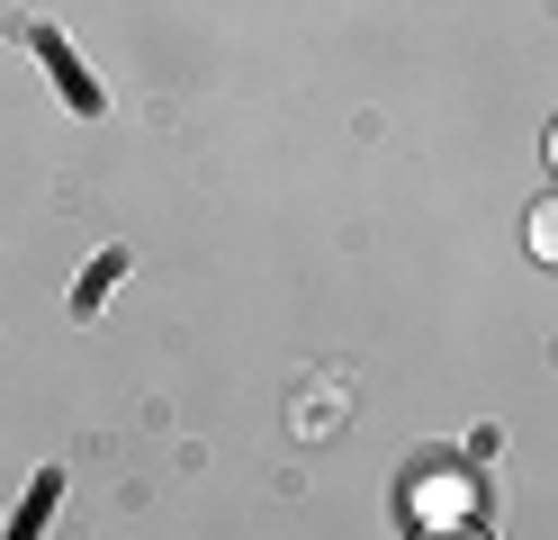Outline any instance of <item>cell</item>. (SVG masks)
<instances>
[{"label": "cell", "instance_id": "cell-4", "mask_svg": "<svg viewBox=\"0 0 558 540\" xmlns=\"http://www.w3.org/2000/svg\"><path fill=\"white\" fill-rule=\"evenodd\" d=\"M549 163H558V127H549Z\"/></svg>", "mask_w": 558, "mask_h": 540}, {"label": "cell", "instance_id": "cell-2", "mask_svg": "<svg viewBox=\"0 0 558 540\" xmlns=\"http://www.w3.org/2000/svg\"><path fill=\"white\" fill-rule=\"evenodd\" d=\"M522 243H532L541 262L558 271V199H541V207H532V226H522Z\"/></svg>", "mask_w": 558, "mask_h": 540}, {"label": "cell", "instance_id": "cell-1", "mask_svg": "<svg viewBox=\"0 0 558 540\" xmlns=\"http://www.w3.org/2000/svg\"><path fill=\"white\" fill-rule=\"evenodd\" d=\"M405 495H414V523L433 531V523H469V495H477V487H469V468H460V459H424Z\"/></svg>", "mask_w": 558, "mask_h": 540}, {"label": "cell", "instance_id": "cell-3", "mask_svg": "<svg viewBox=\"0 0 558 540\" xmlns=\"http://www.w3.org/2000/svg\"><path fill=\"white\" fill-rule=\"evenodd\" d=\"M414 540H486L477 523H433V531H414Z\"/></svg>", "mask_w": 558, "mask_h": 540}]
</instances>
